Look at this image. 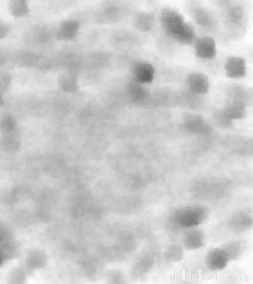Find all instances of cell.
Returning a JSON list of instances; mask_svg holds the SVG:
<instances>
[{
    "instance_id": "cell-1",
    "label": "cell",
    "mask_w": 253,
    "mask_h": 284,
    "mask_svg": "<svg viewBox=\"0 0 253 284\" xmlns=\"http://www.w3.org/2000/svg\"><path fill=\"white\" fill-rule=\"evenodd\" d=\"M209 214V210L205 205H184L171 211L168 221L175 229H191L204 223Z\"/></svg>"
},
{
    "instance_id": "cell-2",
    "label": "cell",
    "mask_w": 253,
    "mask_h": 284,
    "mask_svg": "<svg viewBox=\"0 0 253 284\" xmlns=\"http://www.w3.org/2000/svg\"><path fill=\"white\" fill-rule=\"evenodd\" d=\"M160 22L166 33L177 41L181 38L189 25L182 14L176 9L166 7L162 9Z\"/></svg>"
},
{
    "instance_id": "cell-3",
    "label": "cell",
    "mask_w": 253,
    "mask_h": 284,
    "mask_svg": "<svg viewBox=\"0 0 253 284\" xmlns=\"http://www.w3.org/2000/svg\"><path fill=\"white\" fill-rule=\"evenodd\" d=\"M227 223L229 228L233 232L244 233L253 227L252 212L248 210L237 211L228 218Z\"/></svg>"
},
{
    "instance_id": "cell-4",
    "label": "cell",
    "mask_w": 253,
    "mask_h": 284,
    "mask_svg": "<svg viewBox=\"0 0 253 284\" xmlns=\"http://www.w3.org/2000/svg\"><path fill=\"white\" fill-rule=\"evenodd\" d=\"M205 261L207 268L213 272L224 270L230 261L226 253L220 247L210 249L205 255Z\"/></svg>"
},
{
    "instance_id": "cell-5",
    "label": "cell",
    "mask_w": 253,
    "mask_h": 284,
    "mask_svg": "<svg viewBox=\"0 0 253 284\" xmlns=\"http://www.w3.org/2000/svg\"><path fill=\"white\" fill-rule=\"evenodd\" d=\"M196 55L203 59H211L216 54V46L214 38L210 36L200 37L195 44Z\"/></svg>"
},
{
    "instance_id": "cell-6",
    "label": "cell",
    "mask_w": 253,
    "mask_h": 284,
    "mask_svg": "<svg viewBox=\"0 0 253 284\" xmlns=\"http://www.w3.org/2000/svg\"><path fill=\"white\" fill-rule=\"evenodd\" d=\"M224 69L226 76L229 78H243L246 74V60L241 56H229L225 61Z\"/></svg>"
},
{
    "instance_id": "cell-7",
    "label": "cell",
    "mask_w": 253,
    "mask_h": 284,
    "mask_svg": "<svg viewBox=\"0 0 253 284\" xmlns=\"http://www.w3.org/2000/svg\"><path fill=\"white\" fill-rule=\"evenodd\" d=\"M205 239V234L202 230L193 228L185 233L182 243L187 250H197L204 245Z\"/></svg>"
},
{
    "instance_id": "cell-8",
    "label": "cell",
    "mask_w": 253,
    "mask_h": 284,
    "mask_svg": "<svg viewBox=\"0 0 253 284\" xmlns=\"http://www.w3.org/2000/svg\"><path fill=\"white\" fill-rule=\"evenodd\" d=\"M186 84L189 89L196 94H205L209 88L208 77L205 74L194 72L190 73L186 78Z\"/></svg>"
},
{
    "instance_id": "cell-9",
    "label": "cell",
    "mask_w": 253,
    "mask_h": 284,
    "mask_svg": "<svg viewBox=\"0 0 253 284\" xmlns=\"http://www.w3.org/2000/svg\"><path fill=\"white\" fill-rule=\"evenodd\" d=\"M136 81L141 83H150L154 78L155 70L154 66L147 62L137 63L134 68Z\"/></svg>"
},
{
    "instance_id": "cell-10",
    "label": "cell",
    "mask_w": 253,
    "mask_h": 284,
    "mask_svg": "<svg viewBox=\"0 0 253 284\" xmlns=\"http://www.w3.org/2000/svg\"><path fill=\"white\" fill-rule=\"evenodd\" d=\"M246 245L245 241L235 240L226 242L220 247L225 252L229 261H236L244 253Z\"/></svg>"
},
{
    "instance_id": "cell-11",
    "label": "cell",
    "mask_w": 253,
    "mask_h": 284,
    "mask_svg": "<svg viewBox=\"0 0 253 284\" xmlns=\"http://www.w3.org/2000/svg\"><path fill=\"white\" fill-rule=\"evenodd\" d=\"M80 28V23L76 20L71 19L65 21L57 32L59 39L69 40L74 38Z\"/></svg>"
},
{
    "instance_id": "cell-12",
    "label": "cell",
    "mask_w": 253,
    "mask_h": 284,
    "mask_svg": "<svg viewBox=\"0 0 253 284\" xmlns=\"http://www.w3.org/2000/svg\"><path fill=\"white\" fill-rule=\"evenodd\" d=\"M184 257L182 246L177 243L168 245L164 251V260L169 263H174L182 261Z\"/></svg>"
},
{
    "instance_id": "cell-13",
    "label": "cell",
    "mask_w": 253,
    "mask_h": 284,
    "mask_svg": "<svg viewBox=\"0 0 253 284\" xmlns=\"http://www.w3.org/2000/svg\"><path fill=\"white\" fill-rule=\"evenodd\" d=\"M194 17L196 23L205 28H211L213 24V19L210 13L204 8L199 7L194 11Z\"/></svg>"
},
{
    "instance_id": "cell-14",
    "label": "cell",
    "mask_w": 253,
    "mask_h": 284,
    "mask_svg": "<svg viewBox=\"0 0 253 284\" xmlns=\"http://www.w3.org/2000/svg\"><path fill=\"white\" fill-rule=\"evenodd\" d=\"M8 7L11 14L15 17H23L27 15L29 11L28 3L26 0H11Z\"/></svg>"
},
{
    "instance_id": "cell-15",
    "label": "cell",
    "mask_w": 253,
    "mask_h": 284,
    "mask_svg": "<svg viewBox=\"0 0 253 284\" xmlns=\"http://www.w3.org/2000/svg\"><path fill=\"white\" fill-rule=\"evenodd\" d=\"M153 21L154 17L152 14L147 13H141L136 17L135 24L140 30L147 31L152 27Z\"/></svg>"
},
{
    "instance_id": "cell-16",
    "label": "cell",
    "mask_w": 253,
    "mask_h": 284,
    "mask_svg": "<svg viewBox=\"0 0 253 284\" xmlns=\"http://www.w3.org/2000/svg\"><path fill=\"white\" fill-rule=\"evenodd\" d=\"M244 16V10L240 6H233L230 7L227 13V18L228 22L232 24L237 25L239 24Z\"/></svg>"
},
{
    "instance_id": "cell-17",
    "label": "cell",
    "mask_w": 253,
    "mask_h": 284,
    "mask_svg": "<svg viewBox=\"0 0 253 284\" xmlns=\"http://www.w3.org/2000/svg\"><path fill=\"white\" fill-rule=\"evenodd\" d=\"M9 31L7 25L4 22L0 20V39L5 36Z\"/></svg>"
},
{
    "instance_id": "cell-18",
    "label": "cell",
    "mask_w": 253,
    "mask_h": 284,
    "mask_svg": "<svg viewBox=\"0 0 253 284\" xmlns=\"http://www.w3.org/2000/svg\"><path fill=\"white\" fill-rule=\"evenodd\" d=\"M2 102V98L1 97V95H0V104Z\"/></svg>"
},
{
    "instance_id": "cell-19",
    "label": "cell",
    "mask_w": 253,
    "mask_h": 284,
    "mask_svg": "<svg viewBox=\"0 0 253 284\" xmlns=\"http://www.w3.org/2000/svg\"><path fill=\"white\" fill-rule=\"evenodd\" d=\"M1 261H2L1 258V256H0V264L1 263Z\"/></svg>"
}]
</instances>
